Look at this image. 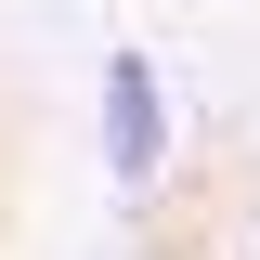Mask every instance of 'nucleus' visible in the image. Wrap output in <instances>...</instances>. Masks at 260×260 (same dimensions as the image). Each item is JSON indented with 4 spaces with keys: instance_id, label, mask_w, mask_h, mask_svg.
Wrapping results in <instances>:
<instances>
[{
    "instance_id": "f257e3e1",
    "label": "nucleus",
    "mask_w": 260,
    "mask_h": 260,
    "mask_svg": "<svg viewBox=\"0 0 260 260\" xmlns=\"http://www.w3.org/2000/svg\"><path fill=\"white\" fill-rule=\"evenodd\" d=\"M104 169H117L130 195L169 169V91H156L143 52H104Z\"/></svg>"
}]
</instances>
